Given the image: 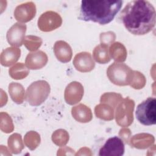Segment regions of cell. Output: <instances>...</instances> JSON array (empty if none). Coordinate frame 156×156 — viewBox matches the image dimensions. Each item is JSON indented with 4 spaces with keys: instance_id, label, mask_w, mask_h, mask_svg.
<instances>
[{
    "instance_id": "obj_1",
    "label": "cell",
    "mask_w": 156,
    "mask_h": 156,
    "mask_svg": "<svg viewBox=\"0 0 156 156\" xmlns=\"http://www.w3.org/2000/svg\"><path fill=\"white\" fill-rule=\"evenodd\" d=\"M119 18L126 29L135 35H143L155 27L156 13L153 5L147 1L135 0L127 4Z\"/></svg>"
},
{
    "instance_id": "obj_2",
    "label": "cell",
    "mask_w": 156,
    "mask_h": 156,
    "mask_svg": "<svg viewBox=\"0 0 156 156\" xmlns=\"http://www.w3.org/2000/svg\"><path fill=\"white\" fill-rule=\"evenodd\" d=\"M122 1H82L79 19L105 25L110 23L122 5Z\"/></svg>"
},
{
    "instance_id": "obj_3",
    "label": "cell",
    "mask_w": 156,
    "mask_h": 156,
    "mask_svg": "<svg viewBox=\"0 0 156 156\" xmlns=\"http://www.w3.org/2000/svg\"><path fill=\"white\" fill-rule=\"evenodd\" d=\"M134 71L124 63L115 62L107 69L108 79L115 85L126 86L130 85L133 77Z\"/></svg>"
},
{
    "instance_id": "obj_4",
    "label": "cell",
    "mask_w": 156,
    "mask_h": 156,
    "mask_svg": "<svg viewBox=\"0 0 156 156\" xmlns=\"http://www.w3.org/2000/svg\"><path fill=\"white\" fill-rule=\"evenodd\" d=\"M50 90V86L46 80L34 82L26 90V101L32 106L40 105L48 98Z\"/></svg>"
},
{
    "instance_id": "obj_5",
    "label": "cell",
    "mask_w": 156,
    "mask_h": 156,
    "mask_svg": "<svg viewBox=\"0 0 156 156\" xmlns=\"http://www.w3.org/2000/svg\"><path fill=\"white\" fill-rule=\"evenodd\" d=\"M137 120L143 125L152 126L156 123V99L149 97L138 105L135 112Z\"/></svg>"
},
{
    "instance_id": "obj_6",
    "label": "cell",
    "mask_w": 156,
    "mask_h": 156,
    "mask_svg": "<svg viewBox=\"0 0 156 156\" xmlns=\"http://www.w3.org/2000/svg\"><path fill=\"white\" fill-rule=\"evenodd\" d=\"M134 101L129 98L120 102L116 109L115 118L116 123L121 127L130 126L133 121V111L134 109Z\"/></svg>"
},
{
    "instance_id": "obj_7",
    "label": "cell",
    "mask_w": 156,
    "mask_h": 156,
    "mask_svg": "<svg viewBox=\"0 0 156 156\" xmlns=\"http://www.w3.org/2000/svg\"><path fill=\"white\" fill-rule=\"evenodd\" d=\"M62 23L60 15L54 11H47L42 13L38 20V27L43 32H50L59 27Z\"/></svg>"
},
{
    "instance_id": "obj_8",
    "label": "cell",
    "mask_w": 156,
    "mask_h": 156,
    "mask_svg": "<svg viewBox=\"0 0 156 156\" xmlns=\"http://www.w3.org/2000/svg\"><path fill=\"white\" fill-rule=\"evenodd\" d=\"M125 151L124 144L121 138L115 136L109 138L101 147L98 155L100 156H121Z\"/></svg>"
},
{
    "instance_id": "obj_9",
    "label": "cell",
    "mask_w": 156,
    "mask_h": 156,
    "mask_svg": "<svg viewBox=\"0 0 156 156\" xmlns=\"http://www.w3.org/2000/svg\"><path fill=\"white\" fill-rule=\"evenodd\" d=\"M26 25L20 23H15L7 32L8 43L13 46H21L25 40Z\"/></svg>"
},
{
    "instance_id": "obj_10",
    "label": "cell",
    "mask_w": 156,
    "mask_h": 156,
    "mask_svg": "<svg viewBox=\"0 0 156 156\" xmlns=\"http://www.w3.org/2000/svg\"><path fill=\"white\" fill-rule=\"evenodd\" d=\"M36 6L32 1L26 2L18 5L15 9L14 17L19 22L26 23L35 16Z\"/></svg>"
},
{
    "instance_id": "obj_11",
    "label": "cell",
    "mask_w": 156,
    "mask_h": 156,
    "mask_svg": "<svg viewBox=\"0 0 156 156\" xmlns=\"http://www.w3.org/2000/svg\"><path fill=\"white\" fill-rule=\"evenodd\" d=\"M73 65L75 68L82 73H87L92 71L95 63L90 52H82L77 54L73 60Z\"/></svg>"
},
{
    "instance_id": "obj_12",
    "label": "cell",
    "mask_w": 156,
    "mask_h": 156,
    "mask_svg": "<svg viewBox=\"0 0 156 156\" xmlns=\"http://www.w3.org/2000/svg\"><path fill=\"white\" fill-rule=\"evenodd\" d=\"M83 95V86L77 82H71L65 90V100L69 105H74L80 102Z\"/></svg>"
},
{
    "instance_id": "obj_13",
    "label": "cell",
    "mask_w": 156,
    "mask_h": 156,
    "mask_svg": "<svg viewBox=\"0 0 156 156\" xmlns=\"http://www.w3.org/2000/svg\"><path fill=\"white\" fill-rule=\"evenodd\" d=\"M48 62V56L42 51L31 52L27 54L25 63L30 69H38L44 66Z\"/></svg>"
},
{
    "instance_id": "obj_14",
    "label": "cell",
    "mask_w": 156,
    "mask_h": 156,
    "mask_svg": "<svg viewBox=\"0 0 156 156\" xmlns=\"http://www.w3.org/2000/svg\"><path fill=\"white\" fill-rule=\"evenodd\" d=\"M54 52L57 60L62 63L69 62L72 57V49L64 41H57L54 46Z\"/></svg>"
},
{
    "instance_id": "obj_15",
    "label": "cell",
    "mask_w": 156,
    "mask_h": 156,
    "mask_svg": "<svg viewBox=\"0 0 156 156\" xmlns=\"http://www.w3.org/2000/svg\"><path fill=\"white\" fill-rule=\"evenodd\" d=\"M71 113L73 118L80 122H88L93 118L91 109L82 104L73 107L71 109Z\"/></svg>"
},
{
    "instance_id": "obj_16",
    "label": "cell",
    "mask_w": 156,
    "mask_h": 156,
    "mask_svg": "<svg viewBox=\"0 0 156 156\" xmlns=\"http://www.w3.org/2000/svg\"><path fill=\"white\" fill-rule=\"evenodd\" d=\"M20 55V49L15 47L7 48L1 54V63L2 66H9L18 60Z\"/></svg>"
},
{
    "instance_id": "obj_17",
    "label": "cell",
    "mask_w": 156,
    "mask_h": 156,
    "mask_svg": "<svg viewBox=\"0 0 156 156\" xmlns=\"http://www.w3.org/2000/svg\"><path fill=\"white\" fill-rule=\"evenodd\" d=\"M108 50V46L101 43L96 46L93 50V58L100 64H105L109 62L111 60V57Z\"/></svg>"
},
{
    "instance_id": "obj_18",
    "label": "cell",
    "mask_w": 156,
    "mask_h": 156,
    "mask_svg": "<svg viewBox=\"0 0 156 156\" xmlns=\"http://www.w3.org/2000/svg\"><path fill=\"white\" fill-rule=\"evenodd\" d=\"M109 54L111 58L118 62H124L127 57V51L125 46L119 42H116L109 48Z\"/></svg>"
},
{
    "instance_id": "obj_19",
    "label": "cell",
    "mask_w": 156,
    "mask_h": 156,
    "mask_svg": "<svg viewBox=\"0 0 156 156\" xmlns=\"http://www.w3.org/2000/svg\"><path fill=\"white\" fill-rule=\"evenodd\" d=\"M9 91L12 99L16 104H22L24 99L23 87L16 82H12L9 86Z\"/></svg>"
},
{
    "instance_id": "obj_20",
    "label": "cell",
    "mask_w": 156,
    "mask_h": 156,
    "mask_svg": "<svg viewBox=\"0 0 156 156\" xmlns=\"http://www.w3.org/2000/svg\"><path fill=\"white\" fill-rule=\"evenodd\" d=\"M95 115L97 118L105 121H110L113 119V108L108 104H100L94 108Z\"/></svg>"
},
{
    "instance_id": "obj_21",
    "label": "cell",
    "mask_w": 156,
    "mask_h": 156,
    "mask_svg": "<svg viewBox=\"0 0 156 156\" xmlns=\"http://www.w3.org/2000/svg\"><path fill=\"white\" fill-rule=\"evenodd\" d=\"M9 75L13 79L20 80L25 78L29 74V69L23 63H18L9 70Z\"/></svg>"
},
{
    "instance_id": "obj_22",
    "label": "cell",
    "mask_w": 156,
    "mask_h": 156,
    "mask_svg": "<svg viewBox=\"0 0 156 156\" xmlns=\"http://www.w3.org/2000/svg\"><path fill=\"white\" fill-rule=\"evenodd\" d=\"M8 145L13 153L18 154L20 152L24 147L21 140V136L18 133L12 135L8 139Z\"/></svg>"
},
{
    "instance_id": "obj_23",
    "label": "cell",
    "mask_w": 156,
    "mask_h": 156,
    "mask_svg": "<svg viewBox=\"0 0 156 156\" xmlns=\"http://www.w3.org/2000/svg\"><path fill=\"white\" fill-rule=\"evenodd\" d=\"M42 44V40L40 37L33 35H27L25 37L24 44L30 51H34L38 49Z\"/></svg>"
},
{
    "instance_id": "obj_24",
    "label": "cell",
    "mask_w": 156,
    "mask_h": 156,
    "mask_svg": "<svg viewBox=\"0 0 156 156\" xmlns=\"http://www.w3.org/2000/svg\"><path fill=\"white\" fill-rule=\"evenodd\" d=\"M122 98V97L119 94L115 93H106L102 95L100 101L101 103L108 102V104H110L112 107H115L118 102H120Z\"/></svg>"
},
{
    "instance_id": "obj_25",
    "label": "cell",
    "mask_w": 156,
    "mask_h": 156,
    "mask_svg": "<svg viewBox=\"0 0 156 156\" xmlns=\"http://www.w3.org/2000/svg\"><path fill=\"white\" fill-rule=\"evenodd\" d=\"M24 140L26 146L30 149L33 150L35 149L38 145L37 143H36L33 141L34 140L40 141V135L37 132L34 131H30L26 134Z\"/></svg>"
},
{
    "instance_id": "obj_26",
    "label": "cell",
    "mask_w": 156,
    "mask_h": 156,
    "mask_svg": "<svg viewBox=\"0 0 156 156\" xmlns=\"http://www.w3.org/2000/svg\"><path fill=\"white\" fill-rule=\"evenodd\" d=\"M146 84V79L144 76L139 71H134L133 77L130 86L135 89L143 88Z\"/></svg>"
},
{
    "instance_id": "obj_27",
    "label": "cell",
    "mask_w": 156,
    "mask_h": 156,
    "mask_svg": "<svg viewBox=\"0 0 156 156\" xmlns=\"http://www.w3.org/2000/svg\"><path fill=\"white\" fill-rule=\"evenodd\" d=\"M59 137L55 135L52 134V140L53 142H54L57 145H64L69 140V135L67 132L63 129H59L54 132Z\"/></svg>"
},
{
    "instance_id": "obj_28",
    "label": "cell",
    "mask_w": 156,
    "mask_h": 156,
    "mask_svg": "<svg viewBox=\"0 0 156 156\" xmlns=\"http://www.w3.org/2000/svg\"><path fill=\"white\" fill-rule=\"evenodd\" d=\"M115 34L111 31L107 32H103L101 33L100 35L101 43L106 44L107 46L112 44V43L115 40Z\"/></svg>"
}]
</instances>
